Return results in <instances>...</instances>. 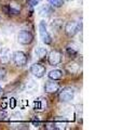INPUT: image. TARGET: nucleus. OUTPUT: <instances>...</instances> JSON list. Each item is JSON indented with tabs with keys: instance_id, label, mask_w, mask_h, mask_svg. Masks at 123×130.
Wrapping results in <instances>:
<instances>
[{
	"instance_id": "f257e3e1",
	"label": "nucleus",
	"mask_w": 123,
	"mask_h": 130,
	"mask_svg": "<svg viewBox=\"0 0 123 130\" xmlns=\"http://www.w3.org/2000/svg\"><path fill=\"white\" fill-rule=\"evenodd\" d=\"M39 32L41 36V39L46 44H51L52 43V36L50 35V32L48 31L47 28V23L44 21H41L39 24Z\"/></svg>"
},
{
	"instance_id": "f03ea898",
	"label": "nucleus",
	"mask_w": 123,
	"mask_h": 130,
	"mask_svg": "<svg viewBox=\"0 0 123 130\" xmlns=\"http://www.w3.org/2000/svg\"><path fill=\"white\" fill-rule=\"evenodd\" d=\"M12 60H13L14 64L18 67H23L25 66L28 62V59H27V55L24 53L23 51H16L12 54Z\"/></svg>"
},
{
	"instance_id": "7ed1b4c3",
	"label": "nucleus",
	"mask_w": 123,
	"mask_h": 130,
	"mask_svg": "<svg viewBox=\"0 0 123 130\" xmlns=\"http://www.w3.org/2000/svg\"><path fill=\"white\" fill-rule=\"evenodd\" d=\"M73 96H75V90H73V88L65 87L59 92L58 99L60 102H69V101H71L73 99Z\"/></svg>"
},
{
	"instance_id": "20e7f679",
	"label": "nucleus",
	"mask_w": 123,
	"mask_h": 130,
	"mask_svg": "<svg viewBox=\"0 0 123 130\" xmlns=\"http://www.w3.org/2000/svg\"><path fill=\"white\" fill-rule=\"evenodd\" d=\"M79 31V23L76 21H69L65 25V32L68 37H73Z\"/></svg>"
},
{
	"instance_id": "39448f33",
	"label": "nucleus",
	"mask_w": 123,
	"mask_h": 130,
	"mask_svg": "<svg viewBox=\"0 0 123 130\" xmlns=\"http://www.w3.org/2000/svg\"><path fill=\"white\" fill-rule=\"evenodd\" d=\"M34 40V36L31 32L27 31V30H22L18 32L17 35V41L20 44H30Z\"/></svg>"
},
{
	"instance_id": "423d86ee",
	"label": "nucleus",
	"mask_w": 123,
	"mask_h": 130,
	"mask_svg": "<svg viewBox=\"0 0 123 130\" xmlns=\"http://www.w3.org/2000/svg\"><path fill=\"white\" fill-rule=\"evenodd\" d=\"M30 73L37 78H42L46 75V67L41 63H35L30 66Z\"/></svg>"
},
{
	"instance_id": "0eeeda50",
	"label": "nucleus",
	"mask_w": 123,
	"mask_h": 130,
	"mask_svg": "<svg viewBox=\"0 0 123 130\" xmlns=\"http://www.w3.org/2000/svg\"><path fill=\"white\" fill-rule=\"evenodd\" d=\"M48 61L50 65L52 66H55V65H58L62 62V53L57 50H52L50 52V54L48 56Z\"/></svg>"
},
{
	"instance_id": "6e6552de",
	"label": "nucleus",
	"mask_w": 123,
	"mask_h": 130,
	"mask_svg": "<svg viewBox=\"0 0 123 130\" xmlns=\"http://www.w3.org/2000/svg\"><path fill=\"white\" fill-rule=\"evenodd\" d=\"M12 59V54L9 48H2L0 50V63L8 64Z\"/></svg>"
},
{
	"instance_id": "1a4fd4ad",
	"label": "nucleus",
	"mask_w": 123,
	"mask_h": 130,
	"mask_svg": "<svg viewBox=\"0 0 123 130\" xmlns=\"http://www.w3.org/2000/svg\"><path fill=\"white\" fill-rule=\"evenodd\" d=\"M59 89V85L58 83H56V80H49L46 83V85H44V90H46V92L48 93H54L56 91H58Z\"/></svg>"
},
{
	"instance_id": "9d476101",
	"label": "nucleus",
	"mask_w": 123,
	"mask_h": 130,
	"mask_svg": "<svg viewBox=\"0 0 123 130\" xmlns=\"http://www.w3.org/2000/svg\"><path fill=\"white\" fill-rule=\"evenodd\" d=\"M8 7H9V12L12 14H18L20 13V10H22V5H20V2L17 1V0L10 1Z\"/></svg>"
},
{
	"instance_id": "9b49d317",
	"label": "nucleus",
	"mask_w": 123,
	"mask_h": 130,
	"mask_svg": "<svg viewBox=\"0 0 123 130\" xmlns=\"http://www.w3.org/2000/svg\"><path fill=\"white\" fill-rule=\"evenodd\" d=\"M46 107H47V101L44 100L43 98H39V99H37L35 102H34V108H35V111L41 112V111H43Z\"/></svg>"
},
{
	"instance_id": "f8f14e48",
	"label": "nucleus",
	"mask_w": 123,
	"mask_h": 130,
	"mask_svg": "<svg viewBox=\"0 0 123 130\" xmlns=\"http://www.w3.org/2000/svg\"><path fill=\"white\" fill-rule=\"evenodd\" d=\"M66 71L69 73V74H77V73L80 71V65L76 62L68 63L66 65Z\"/></svg>"
},
{
	"instance_id": "ddd939ff",
	"label": "nucleus",
	"mask_w": 123,
	"mask_h": 130,
	"mask_svg": "<svg viewBox=\"0 0 123 130\" xmlns=\"http://www.w3.org/2000/svg\"><path fill=\"white\" fill-rule=\"evenodd\" d=\"M48 77L52 80H59L63 77V72L60 70H53L48 74Z\"/></svg>"
},
{
	"instance_id": "4468645a",
	"label": "nucleus",
	"mask_w": 123,
	"mask_h": 130,
	"mask_svg": "<svg viewBox=\"0 0 123 130\" xmlns=\"http://www.w3.org/2000/svg\"><path fill=\"white\" fill-rule=\"evenodd\" d=\"M36 55L38 56L39 59H44L47 56L48 54V51H47V49L46 48H43V47H38V48H36Z\"/></svg>"
},
{
	"instance_id": "2eb2a0df",
	"label": "nucleus",
	"mask_w": 123,
	"mask_h": 130,
	"mask_svg": "<svg viewBox=\"0 0 123 130\" xmlns=\"http://www.w3.org/2000/svg\"><path fill=\"white\" fill-rule=\"evenodd\" d=\"M52 11H53V10H52L49 6H43V7L39 10V14L42 15V16H49V15H51Z\"/></svg>"
},
{
	"instance_id": "dca6fc26",
	"label": "nucleus",
	"mask_w": 123,
	"mask_h": 130,
	"mask_svg": "<svg viewBox=\"0 0 123 130\" xmlns=\"http://www.w3.org/2000/svg\"><path fill=\"white\" fill-rule=\"evenodd\" d=\"M62 26H63V21H62V20H59V19L54 20V21H53V23H52V25H51V27H52L54 30H56V31L60 30V29H62Z\"/></svg>"
},
{
	"instance_id": "f3484780",
	"label": "nucleus",
	"mask_w": 123,
	"mask_h": 130,
	"mask_svg": "<svg viewBox=\"0 0 123 130\" xmlns=\"http://www.w3.org/2000/svg\"><path fill=\"white\" fill-rule=\"evenodd\" d=\"M48 1H49V3H50L52 7H54V8H60V7H63L65 0H48Z\"/></svg>"
},
{
	"instance_id": "a211bd4d",
	"label": "nucleus",
	"mask_w": 123,
	"mask_h": 130,
	"mask_svg": "<svg viewBox=\"0 0 123 130\" xmlns=\"http://www.w3.org/2000/svg\"><path fill=\"white\" fill-rule=\"evenodd\" d=\"M67 53H68V55L69 56H76L77 54H78V50H76L75 48H72V47H68L67 48Z\"/></svg>"
},
{
	"instance_id": "6ab92c4d",
	"label": "nucleus",
	"mask_w": 123,
	"mask_h": 130,
	"mask_svg": "<svg viewBox=\"0 0 123 130\" xmlns=\"http://www.w3.org/2000/svg\"><path fill=\"white\" fill-rule=\"evenodd\" d=\"M7 75V72L5 68H1L0 67V80H2V79H5V77Z\"/></svg>"
},
{
	"instance_id": "aec40b11",
	"label": "nucleus",
	"mask_w": 123,
	"mask_h": 130,
	"mask_svg": "<svg viewBox=\"0 0 123 130\" xmlns=\"http://www.w3.org/2000/svg\"><path fill=\"white\" fill-rule=\"evenodd\" d=\"M39 2H40V0H28V1H27L28 5L31 6V7H35V6H37Z\"/></svg>"
},
{
	"instance_id": "412c9836",
	"label": "nucleus",
	"mask_w": 123,
	"mask_h": 130,
	"mask_svg": "<svg viewBox=\"0 0 123 130\" xmlns=\"http://www.w3.org/2000/svg\"><path fill=\"white\" fill-rule=\"evenodd\" d=\"M8 117V113L6 111H0V120H3Z\"/></svg>"
},
{
	"instance_id": "4be33fe9",
	"label": "nucleus",
	"mask_w": 123,
	"mask_h": 130,
	"mask_svg": "<svg viewBox=\"0 0 123 130\" xmlns=\"http://www.w3.org/2000/svg\"><path fill=\"white\" fill-rule=\"evenodd\" d=\"M66 1H69V2H70V1H73V0H66Z\"/></svg>"
},
{
	"instance_id": "5701e85b",
	"label": "nucleus",
	"mask_w": 123,
	"mask_h": 130,
	"mask_svg": "<svg viewBox=\"0 0 123 130\" xmlns=\"http://www.w3.org/2000/svg\"><path fill=\"white\" fill-rule=\"evenodd\" d=\"M0 91H1V87H0Z\"/></svg>"
}]
</instances>
